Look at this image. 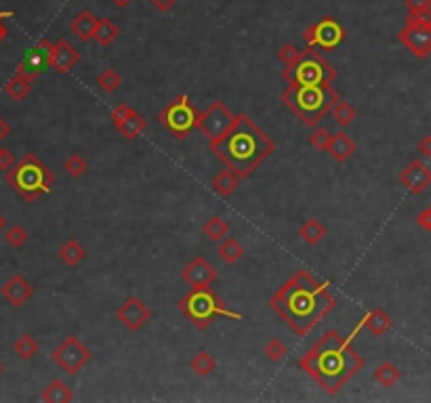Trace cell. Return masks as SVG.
Instances as JSON below:
<instances>
[{
  "instance_id": "6da1fadb",
  "label": "cell",
  "mask_w": 431,
  "mask_h": 403,
  "mask_svg": "<svg viewBox=\"0 0 431 403\" xmlns=\"http://www.w3.org/2000/svg\"><path fill=\"white\" fill-rule=\"evenodd\" d=\"M269 307L297 336L303 338L337 307V299L329 281H322L309 271L299 269L274 292Z\"/></svg>"
},
{
  "instance_id": "7a4b0ae2",
  "label": "cell",
  "mask_w": 431,
  "mask_h": 403,
  "mask_svg": "<svg viewBox=\"0 0 431 403\" xmlns=\"http://www.w3.org/2000/svg\"><path fill=\"white\" fill-rule=\"evenodd\" d=\"M299 368L327 395H335L364 368V359L347 336L329 330L299 359Z\"/></svg>"
},
{
  "instance_id": "3957f363",
  "label": "cell",
  "mask_w": 431,
  "mask_h": 403,
  "mask_svg": "<svg viewBox=\"0 0 431 403\" xmlns=\"http://www.w3.org/2000/svg\"><path fill=\"white\" fill-rule=\"evenodd\" d=\"M208 150L240 179H246L276 152V143L248 114H238L234 126L221 139L210 141Z\"/></svg>"
},
{
  "instance_id": "277c9868",
  "label": "cell",
  "mask_w": 431,
  "mask_h": 403,
  "mask_svg": "<svg viewBox=\"0 0 431 403\" xmlns=\"http://www.w3.org/2000/svg\"><path fill=\"white\" fill-rule=\"evenodd\" d=\"M280 101L291 109L305 126H318V122L341 101L339 91L333 87H297L289 84L280 95Z\"/></svg>"
},
{
  "instance_id": "5b68a950",
  "label": "cell",
  "mask_w": 431,
  "mask_h": 403,
  "mask_svg": "<svg viewBox=\"0 0 431 403\" xmlns=\"http://www.w3.org/2000/svg\"><path fill=\"white\" fill-rule=\"evenodd\" d=\"M177 309L181 311V315L194 323L196 330L204 332V330L210 327V323L217 317H228V319H236L242 321V313L232 311L225 301L212 292L210 286L208 288H192L188 295H184L177 303Z\"/></svg>"
},
{
  "instance_id": "8992f818",
  "label": "cell",
  "mask_w": 431,
  "mask_h": 403,
  "mask_svg": "<svg viewBox=\"0 0 431 403\" xmlns=\"http://www.w3.org/2000/svg\"><path fill=\"white\" fill-rule=\"evenodd\" d=\"M7 183L23 200L34 202L51 192L55 174L36 154H25L11 170H7Z\"/></svg>"
},
{
  "instance_id": "52a82bcc",
  "label": "cell",
  "mask_w": 431,
  "mask_h": 403,
  "mask_svg": "<svg viewBox=\"0 0 431 403\" xmlns=\"http://www.w3.org/2000/svg\"><path fill=\"white\" fill-rule=\"evenodd\" d=\"M282 78L297 87H331L337 78V69L316 51V47H307L293 65L282 69Z\"/></svg>"
},
{
  "instance_id": "ba28073f",
  "label": "cell",
  "mask_w": 431,
  "mask_h": 403,
  "mask_svg": "<svg viewBox=\"0 0 431 403\" xmlns=\"http://www.w3.org/2000/svg\"><path fill=\"white\" fill-rule=\"evenodd\" d=\"M198 116L200 114L194 107L190 95H177L162 107V112L158 114V122L175 139H186L192 130L198 128Z\"/></svg>"
},
{
  "instance_id": "9c48e42d",
  "label": "cell",
  "mask_w": 431,
  "mask_h": 403,
  "mask_svg": "<svg viewBox=\"0 0 431 403\" xmlns=\"http://www.w3.org/2000/svg\"><path fill=\"white\" fill-rule=\"evenodd\" d=\"M53 361L57 363V368L65 374H78L82 368L91 363L93 359V351L76 336H67L63 343H59L53 349Z\"/></svg>"
},
{
  "instance_id": "30bf717a",
  "label": "cell",
  "mask_w": 431,
  "mask_h": 403,
  "mask_svg": "<svg viewBox=\"0 0 431 403\" xmlns=\"http://www.w3.org/2000/svg\"><path fill=\"white\" fill-rule=\"evenodd\" d=\"M234 122H236V114L232 109L223 101H214L198 116V130L208 141H217L234 126Z\"/></svg>"
},
{
  "instance_id": "8fae6325",
  "label": "cell",
  "mask_w": 431,
  "mask_h": 403,
  "mask_svg": "<svg viewBox=\"0 0 431 403\" xmlns=\"http://www.w3.org/2000/svg\"><path fill=\"white\" fill-rule=\"evenodd\" d=\"M345 27L333 19V17H324L311 25L305 27L303 32V41L307 47H316V49H324V51H333L337 49L343 41H345Z\"/></svg>"
},
{
  "instance_id": "7c38bea8",
  "label": "cell",
  "mask_w": 431,
  "mask_h": 403,
  "mask_svg": "<svg viewBox=\"0 0 431 403\" xmlns=\"http://www.w3.org/2000/svg\"><path fill=\"white\" fill-rule=\"evenodd\" d=\"M53 45L55 43H51L49 38H43V41H38L36 43L27 53H25V57L21 59V63L17 65V74H21L23 78H27V80H36L38 78L43 71L47 69V67H51V53H53Z\"/></svg>"
},
{
  "instance_id": "4fadbf2b",
  "label": "cell",
  "mask_w": 431,
  "mask_h": 403,
  "mask_svg": "<svg viewBox=\"0 0 431 403\" xmlns=\"http://www.w3.org/2000/svg\"><path fill=\"white\" fill-rule=\"evenodd\" d=\"M112 124L116 130H120V135L129 141H135L141 137V133L146 130V118H143L137 109H133L126 103H120L112 109Z\"/></svg>"
},
{
  "instance_id": "5bb4252c",
  "label": "cell",
  "mask_w": 431,
  "mask_h": 403,
  "mask_svg": "<svg viewBox=\"0 0 431 403\" xmlns=\"http://www.w3.org/2000/svg\"><path fill=\"white\" fill-rule=\"evenodd\" d=\"M116 317L120 319V323L129 330V332H139V330L152 319V311L139 297H129L118 307Z\"/></svg>"
},
{
  "instance_id": "9a60e30c",
  "label": "cell",
  "mask_w": 431,
  "mask_h": 403,
  "mask_svg": "<svg viewBox=\"0 0 431 403\" xmlns=\"http://www.w3.org/2000/svg\"><path fill=\"white\" fill-rule=\"evenodd\" d=\"M398 41L419 59L431 55V25H404L398 32Z\"/></svg>"
},
{
  "instance_id": "2e32d148",
  "label": "cell",
  "mask_w": 431,
  "mask_h": 403,
  "mask_svg": "<svg viewBox=\"0 0 431 403\" xmlns=\"http://www.w3.org/2000/svg\"><path fill=\"white\" fill-rule=\"evenodd\" d=\"M181 279L188 281L192 288H208L217 281V269H214L204 256H196V259H192L184 267Z\"/></svg>"
},
{
  "instance_id": "e0dca14e",
  "label": "cell",
  "mask_w": 431,
  "mask_h": 403,
  "mask_svg": "<svg viewBox=\"0 0 431 403\" xmlns=\"http://www.w3.org/2000/svg\"><path fill=\"white\" fill-rule=\"evenodd\" d=\"M398 179L412 196H421L431 185V168L423 160H412Z\"/></svg>"
},
{
  "instance_id": "ac0fdd59",
  "label": "cell",
  "mask_w": 431,
  "mask_h": 403,
  "mask_svg": "<svg viewBox=\"0 0 431 403\" xmlns=\"http://www.w3.org/2000/svg\"><path fill=\"white\" fill-rule=\"evenodd\" d=\"M0 295L11 307H23L34 297V286L23 275H11L0 288Z\"/></svg>"
},
{
  "instance_id": "d6986e66",
  "label": "cell",
  "mask_w": 431,
  "mask_h": 403,
  "mask_svg": "<svg viewBox=\"0 0 431 403\" xmlns=\"http://www.w3.org/2000/svg\"><path fill=\"white\" fill-rule=\"evenodd\" d=\"M80 59V53L76 51V47L67 43L65 38L57 41L53 45V53H51V67L59 74H67V71L74 67Z\"/></svg>"
},
{
  "instance_id": "ffe728a7",
  "label": "cell",
  "mask_w": 431,
  "mask_h": 403,
  "mask_svg": "<svg viewBox=\"0 0 431 403\" xmlns=\"http://www.w3.org/2000/svg\"><path fill=\"white\" fill-rule=\"evenodd\" d=\"M97 23H99V19H97V17H95L89 9H85V11L76 13V15H74V19L69 21V30H71V34H74L78 41L89 43V41H93V38H95Z\"/></svg>"
},
{
  "instance_id": "44dd1931",
  "label": "cell",
  "mask_w": 431,
  "mask_h": 403,
  "mask_svg": "<svg viewBox=\"0 0 431 403\" xmlns=\"http://www.w3.org/2000/svg\"><path fill=\"white\" fill-rule=\"evenodd\" d=\"M327 154L335 160V162H347L353 154H355V141L345 133H335L333 139H331V145H329V150Z\"/></svg>"
},
{
  "instance_id": "7402d4cb",
  "label": "cell",
  "mask_w": 431,
  "mask_h": 403,
  "mask_svg": "<svg viewBox=\"0 0 431 403\" xmlns=\"http://www.w3.org/2000/svg\"><path fill=\"white\" fill-rule=\"evenodd\" d=\"M362 319H364V327L373 336H383L385 332H389V327L393 325V319L381 307H373Z\"/></svg>"
},
{
  "instance_id": "603a6c76",
  "label": "cell",
  "mask_w": 431,
  "mask_h": 403,
  "mask_svg": "<svg viewBox=\"0 0 431 403\" xmlns=\"http://www.w3.org/2000/svg\"><path fill=\"white\" fill-rule=\"evenodd\" d=\"M59 259L65 267H78L87 259V250L78 240H67L59 246Z\"/></svg>"
},
{
  "instance_id": "cb8c5ba5",
  "label": "cell",
  "mask_w": 431,
  "mask_h": 403,
  "mask_svg": "<svg viewBox=\"0 0 431 403\" xmlns=\"http://www.w3.org/2000/svg\"><path fill=\"white\" fill-rule=\"evenodd\" d=\"M41 399L45 403H69L71 399H74V391H71L63 380L55 378L43 389Z\"/></svg>"
},
{
  "instance_id": "d4e9b609",
  "label": "cell",
  "mask_w": 431,
  "mask_h": 403,
  "mask_svg": "<svg viewBox=\"0 0 431 403\" xmlns=\"http://www.w3.org/2000/svg\"><path fill=\"white\" fill-rule=\"evenodd\" d=\"M373 378H375V382L379 387L391 389V387L398 384V380L402 378V372H400V368L393 361H383V363H379L377 368H375Z\"/></svg>"
},
{
  "instance_id": "484cf974",
  "label": "cell",
  "mask_w": 431,
  "mask_h": 403,
  "mask_svg": "<svg viewBox=\"0 0 431 403\" xmlns=\"http://www.w3.org/2000/svg\"><path fill=\"white\" fill-rule=\"evenodd\" d=\"M327 235H329L327 225L322 223V221H318V218H307V221L299 227V238L307 246H318Z\"/></svg>"
},
{
  "instance_id": "4316f807",
  "label": "cell",
  "mask_w": 431,
  "mask_h": 403,
  "mask_svg": "<svg viewBox=\"0 0 431 403\" xmlns=\"http://www.w3.org/2000/svg\"><path fill=\"white\" fill-rule=\"evenodd\" d=\"M238 185H240V176L230 168L212 179V192L219 194L221 198H230L238 189Z\"/></svg>"
},
{
  "instance_id": "83f0119b",
  "label": "cell",
  "mask_w": 431,
  "mask_h": 403,
  "mask_svg": "<svg viewBox=\"0 0 431 403\" xmlns=\"http://www.w3.org/2000/svg\"><path fill=\"white\" fill-rule=\"evenodd\" d=\"M120 36V27L110 19V17H101L99 23H97V30H95V43L99 47H110L116 38Z\"/></svg>"
},
{
  "instance_id": "f1b7e54d",
  "label": "cell",
  "mask_w": 431,
  "mask_h": 403,
  "mask_svg": "<svg viewBox=\"0 0 431 403\" xmlns=\"http://www.w3.org/2000/svg\"><path fill=\"white\" fill-rule=\"evenodd\" d=\"M202 233L210 240V242H223L230 233V223L225 221L223 216L212 214L208 221L202 225Z\"/></svg>"
},
{
  "instance_id": "f546056e",
  "label": "cell",
  "mask_w": 431,
  "mask_h": 403,
  "mask_svg": "<svg viewBox=\"0 0 431 403\" xmlns=\"http://www.w3.org/2000/svg\"><path fill=\"white\" fill-rule=\"evenodd\" d=\"M190 368L196 376L200 378H206L214 372V368H217V361H214V357L208 353V351H198L192 359H190Z\"/></svg>"
},
{
  "instance_id": "4dcf8cb0",
  "label": "cell",
  "mask_w": 431,
  "mask_h": 403,
  "mask_svg": "<svg viewBox=\"0 0 431 403\" xmlns=\"http://www.w3.org/2000/svg\"><path fill=\"white\" fill-rule=\"evenodd\" d=\"M30 91H32V80L23 78L21 74H17V71L5 84V95L13 101H23L30 95Z\"/></svg>"
},
{
  "instance_id": "1f68e13d",
  "label": "cell",
  "mask_w": 431,
  "mask_h": 403,
  "mask_svg": "<svg viewBox=\"0 0 431 403\" xmlns=\"http://www.w3.org/2000/svg\"><path fill=\"white\" fill-rule=\"evenodd\" d=\"M13 351H15V355H17L19 359L30 361V359H34L36 355H38L41 345H38V341H36L32 334H21V336L13 343Z\"/></svg>"
},
{
  "instance_id": "d6a6232c",
  "label": "cell",
  "mask_w": 431,
  "mask_h": 403,
  "mask_svg": "<svg viewBox=\"0 0 431 403\" xmlns=\"http://www.w3.org/2000/svg\"><path fill=\"white\" fill-rule=\"evenodd\" d=\"M219 256H221V261H223V263L236 265L238 261H242L244 248H242V244H240L236 238H225V240L219 244Z\"/></svg>"
},
{
  "instance_id": "836d02e7",
  "label": "cell",
  "mask_w": 431,
  "mask_h": 403,
  "mask_svg": "<svg viewBox=\"0 0 431 403\" xmlns=\"http://www.w3.org/2000/svg\"><path fill=\"white\" fill-rule=\"evenodd\" d=\"M97 87L103 91V93H114L122 87V76L114 67H105L101 74L97 76Z\"/></svg>"
},
{
  "instance_id": "e575fe53",
  "label": "cell",
  "mask_w": 431,
  "mask_h": 403,
  "mask_svg": "<svg viewBox=\"0 0 431 403\" xmlns=\"http://www.w3.org/2000/svg\"><path fill=\"white\" fill-rule=\"evenodd\" d=\"M333 118H335V122L341 126V128H347L355 118H357V112H355V107L351 105V103H347V101H339L335 107H333Z\"/></svg>"
},
{
  "instance_id": "d590c367",
  "label": "cell",
  "mask_w": 431,
  "mask_h": 403,
  "mask_svg": "<svg viewBox=\"0 0 431 403\" xmlns=\"http://www.w3.org/2000/svg\"><path fill=\"white\" fill-rule=\"evenodd\" d=\"M63 170H65L67 176H71V179H80V176L89 170V162H87L80 154H69V158L63 162Z\"/></svg>"
},
{
  "instance_id": "8d00e7d4",
  "label": "cell",
  "mask_w": 431,
  "mask_h": 403,
  "mask_svg": "<svg viewBox=\"0 0 431 403\" xmlns=\"http://www.w3.org/2000/svg\"><path fill=\"white\" fill-rule=\"evenodd\" d=\"M263 355L272 361V363H280L289 355V347H286L280 338H272L269 343L263 345Z\"/></svg>"
},
{
  "instance_id": "74e56055",
  "label": "cell",
  "mask_w": 431,
  "mask_h": 403,
  "mask_svg": "<svg viewBox=\"0 0 431 403\" xmlns=\"http://www.w3.org/2000/svg\"><path fill=\"white\" fill-rule=\"evenodd\" d=\"M331 139H333V133L329 128H322V126H313L311 135H309V145L318 152H327L329 145H331Z\"/></svg>"
},
{
  "instance_id": "f35d334b",
  "label": "cell",
  "mask_w": 431,
  "mask_h": 403,
  "mask_svg": "<svg viewBox=\"0 0 431 403\" xmlns=\"http://www.w3.org/2000/svg\"><path fill=\"white\" fill-rule=\"evenodd\" d=\"M27 238H30V233H27L21 225H11V227L5 231V240H7V244H9L11 248H21V246H25Z\"/></svg>"
},
{
  "instance_id": "ab89813d",
  "label": "cell",
  "mask_w": 431,
  "mask_h": 403,
  "mask_svg": "<svg viewBox=\"0 0 431 403\" xmlns=\"http://www.w3.org/2000/svg\"><path fill=\"white\" fill-rule=\"evenodd\" d=\"M299 57H301V49H297L295 45H284V47H280V51H278V59L284 63V67L293 65Z\"/></svg>"
},
{
  "instance_id": "60d3db41",
  "label": "cell",
  "mask_w": 431,
  "mask_h": 403,
  "mask_svg": "<svg viewBox=\"0 0 431 403\" xmlns=\"http://www.w3.org/2000/svg\"><path fill=\"white\" fill-rule=\"evenodd\" d=\"M406 25H431V11L423 13H406Z\"/></svg>"
},
{
  "instance_id": "b9f144b4",
  "label": "cell",
  "mask_w": 431,
  "mask_h": 403,
  "mask_svg": "<svg viewBox=\"0 0 431 403\" xmlns=\"http://www.w3.org/2000/svg\"><path fill=\"white\" fill-rule=\"evenodd\" d=\"M404 7L408 13H423L431 11V0H404Z\"/></svg>"
},
{
  "instance_id": "7bdbcfd3",
  "label": "cell",
  "mask_w": 431,
  "mask_h": 403,
  "mask_svg": "<svg viewBox=\"0 0 431 403\" xmlns=\"http://www.w3.org/2000/svg\"><path fill=\"white\" fill-rule=\"evenodd\" d=\"M415 221H417V225H419L423 231H427V233L431 235V204H429L425 210H421V212L417 214Z\"/></svg>"
},
{
  "instance_id": "ee69618b",
  "label": "cell",
  "mask_w": 431,
  "mask_h": 403,
  "mask_svg": "<svg viewBox=\"0 0 431 403\" xmlns=\"http://www.w3.org/2000/svg\"><path fill=\"white\" fill-rule=\"evenodd\" d=\"M150 5H152L158 13H170V11L179 5V0H150Z\"/></svg>"
},
{
  "instance_id": "f6af8a7d",
  "label": "cell",
  "mask_w": 431,
  "mask_h": 403,
  "mask_svg": "<svg viewBox=\"0 0 431 403\" xmlns=\"http://www.w3.org/2000/svg\"><path fill=\"white\" fill-rule=\"evenodd\" d=\"M15 166V156L9 152V150H5V148H0V170H11Z\"/></svg>"
},
{
  "instance_id": "bcb514c9",
  "label": "cell",
  "mask_w": 431,
  "mask_h": 403,
  "mask_svg": "<svg viewBox=\"0 0 431 403\" xmlns=\"http://www.w3.org/2000/svg\"><path fill=\"white\" fill-rule=\"evenodd\" d=\"M419 154L423 156V158H431V135H425L421 141H419Z\"/></svg>"
},
{
  "instance_id": "7dc6e473",
  "label": "cell",
  "mask_w": 431,
  "mask_h": 403,
  "mask_svg": "<svg viewBox=\"0 0 431 403\" xmlns=\"http://www.w3.org/2000/svg\"><path fill=\"white\" fill-rule=\"evenodd\" d=\"M9 135H11V126H9V122L3 116H0V143H3Z\"/></svg>"
},
{
  "instance_id": "c3c4849f",
  "label": "cell",
  "mask_w": 431,
  "mask_h": 403,
  "mask_svg": "<svg viewBox=\"0 0 431 403\" xmlns=\"http://www.w3.org/2000/svg\"><path fill=\"white\" fill-rule=\"evenodd\" d=\"M110 3H112L114 7H118V9H126V7L133 3V0H110Z\"/></svg>"
},
{
  "instance_id": "681fc988",
  "label": "cell",
  "mask_w": 431,
  "mask_h": 403,
  "mask_svg": "<svg viewBox=\"0 0 431 403\" xmlns=\"http://www.w3.org/2000/svg\"><path fill=\"white\" fill-rule=\"evenodd\" d=\"M9 36V30L5 27V23H3V19H0V43H3L5 38Z\"/></svg>"
},
{
  "instance_id": "f907efd6",
  "label": "cell",
  "mask_w": 431,
  "mask_h": 403,
  "mask_svg": "<svg viewBox=\"0 0 431 403\" xmlns=\"http://www.w3.org/2000/svg\"><path fill=\"white\" fill-rule=\"evenodd\" d=\"M7 229V218H5V214L0 212V233H3Z\"/></svg>"
},
{
  "instance_id": "816d5d0a",
  "label": "cell",
  "mask_w": 431,
  "mask_h": 403,
  "mask_svg": "<svg viewBox=\"0 0 431 403\" xmlns=\"http://www.w3.org/2000/svg\"><path fill=\"white\" fill-rule=\"evenodd\" d=\"M13 13L11 11H0V19H5V17H11Z\"/></svg>"
},
{
  "instance_id": "f5cc1de1",
  "label": "cell",
  "mask_w": 431,
  "mask_h": 403,
  "mask_svg": "<svg viewBox=\"0 0 431 403\" xmlns=\"http://www.w3.org/2000/svg\"><path fill=\"white\" fill-rule=\"evenodd\" d=\"M3 372H5V365H3V361H0V376H3Z\"/></svg>"
}]
</instances>
